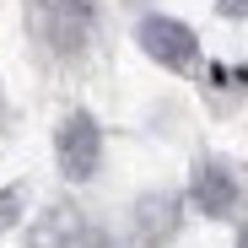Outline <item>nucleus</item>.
Masks as SVG:
<instances>
[{
	"label": "nucleus",
	"instance_id": "f257e3e1",
	"mask_svg": "<svg viewBox=\"0 0 248 248\" xmlns=\"http://www.w3.org/2000/svg\"><path fill=\"white\" fill-rule=\"evenodd\" d=\"M27 27L32 38L60 60H76L92 44L97 27V0H27Z\"/></svg>",
	"mask_w": 248,
	"mask_h": 248
},
{
	"label": "nucleus",
	"instance_id": "f03ea898",
	"mask_svg": "<svg viewBox=\"0 0 248 248\" xmlns=\"http://www.w3.org/2000/svg\"><path fill=\"white\" fill-rule=\"evenodd\" d=\"M27 248H113V237H108L97 221H87L76 205H54V211L38 216Z\"/></svg>",
	"mask_w": 248,
	"mask_h": 248
},
{
	"label": "nucleus",
	"instance_id": "7ed1b4c3",
	"mask_svg": "<svg viewBox=\"0 0 248 248\" xmlns=\"http://www.w3.org/2000/svg\"><path fill=\"white\" fill-rule=\"evenodd\" d=\"M54 151H60V173H65L70 184L92 178V173H97V156H103V135H97L92 113H70V119L60 124V135H54Z\"/></svg>",
	"mask_w": 248,
	"mask_h": 248
},
{
	"label": "nucleus",
	"instance_id": "20e7f679",
	"mask_svg": "<svg viewBox=\"0 0 248 248\" xmlns=\"http://www.w3.org/2000/svg\"><path fill=\"white\" fill-rule=\"evenodd\" d=\"M140 49L168 70H189L194 54H200V38H194V27H184L173 16H146L140 22Z\"/></svg>",
	"mask_w": 248,
	"mask_h": 248
},
{
	"label": "nucleus",
	"instance_id": "39448f33",
	"mask_svg": "<svg viewBox=\"0 0 248 248\" xmlns=\"http://www.w3.org/2000/svg\"><path fill=\"white\" fill-rule=\"evenodd\" d=\"M189 200L200 205L205 216H227L232 205H237V184H232V173L221 168V162H200V168H194V189H189Z\"/></svg>",
	"mask_w": 248,
	"mask_h": 248
},
{
	"label": "nucleus",
	"instance_id": "423d86ee",
	"mask_svg": "<svg viewBox=\"0 0 248 248\" xmlns=\"http://www.w3.org/2000/svg\"><path fill=\"white\" fill-rule=\"evenodd\" d=\"M221 16H248V0H216Z\"/></svg>",
	"mask_w": 248,
	"mask_h": 248
},
{
	"label": "nucleus",
	"instance_id": "0eeeda50",
	"mask_svg": "<svg viewBox=\"0 0 248 248\" xmlns=\"http://www.w3.org/2000/svg\"><path fill=\"white\" fill-rule=\"evenodd\" d=\"M237 248H248V227H243V237H237Z\"/></svg>",
	"mask_w": 248,
	"mask_h": 248
}]
</instances>
